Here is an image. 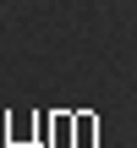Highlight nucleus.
Masks as SVG:
<instances>
[]
</instances>
